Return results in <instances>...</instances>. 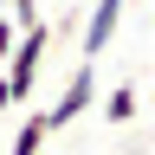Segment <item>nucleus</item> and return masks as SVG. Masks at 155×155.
<instances>
[{
    "label": "nucleus",
    "mask_w": 155,
    "mask_h": 155,
    "mask_svg": "<svg viewBox=\"0 0 155 155\" xmlns=\"http://www.w3.org/2000/svg\"><path fill=\"white\" fill-rule=\"evenodd\" d=\"M45 45H52V26L45 19H32V26H19L7 65H0V84H7V104H26L39 91V71H45Z\"/></svg>",
    "instance_id": "obj_1"
},
{
    "label": "nucleus",
    "mask_w": 155,
    "mask_h": 155,
    "mask_svg": "<svg viewBox=\"0 0 155 155\" xmlns=\"http://www.w3.org/2000/svg\"><path fill=\"white\" fill-rule=\"evenodd\" d=\"M0 13H7V0H0Z\"/></svg>",
    "instance_id": "obj_8"
},
{
    "label": "nucleus",
    "mask_w": 155,
    "mask_h": 155,
    "mask_svg": "<svg viewBox=\"0 0 155 155\" xmlns=\"http://www.w3.org/2000/svg\"><path fill=\"white\" fill-rule=\"evenodd\" d=\"M123 7H129V0H97V7H91V19H84V58H91V65H97V58H104V52L116 45Z\"/></svg>",
    "instance_id": "obj_3"
},
{
    "label": "nucleus",
    "mask_w": 155,
    "mask_h": 155,
    "mask_svg": "<svg viewBox=\"0 0 155 155\" xmlns=\"http://www.w3.org/2000/svg\"><path fill=\"white\" fill-rule=\"evenodd\" d=\"M91 104H97V65H91V58H78L71 78H65V91H58V104H45V129H52V136L71 129Z\"/></svg>",
    "instance_id": "obj_2"
},
{
    "label": "nucleus",
    "mask_w": 155,
    "mask_h": 155,
    "mask_svg": "<svg viewBox=\"0 0 155 155\" xmlns=\"http://www.w3.org/2000/svg\"><path fill=\"white\" fill-rule=\"evenodd\" d=\"M0 110H13V104H7V84H0Z\"/></svg>",
    "instance_id": "obj_7"
},
{
    "label": "nucleus",
    "mask_w": 155,
    "mask_h": 155,
    "mask_svg": "<svg viewBox=\"0 0 155 155\" xmlns=\"http://www.w3.org/2000/svg\"><path fill=\"white\" fill-rule=\"evenodd\" d=\"M13 39H19V26H13L7 13H0V65H7V52H13Z\"/></svg>",
    "instance_id": "obj_6"
},
{
    "label": "nucleus",
    "mask_w": 155,
    "mask_h": 155,
    "mask_svg": "<svg viewBox=\"0 0 155 155\" xmlns=\"http://www.w3.org/2000/svg\"><path fill=\"white\" fill-rule=\"evenodd\" d=\"M45 142H52V129H45V110H32L26 123H19V136H13V155H45Z\"/></svg>",
    "instance_id": "obj_4"
},
{
    "label": "nucleus",
    "mask_w": 155,
    "mask_h": 155,
    "mask_svg": "<svg viewBox=\"0 0 155 155\" xmlns=\"http://www.w3.org/2000/svg\"><path fill=\"white\" fill-rule=\"evenodd\" d=\"M136 110H142V91L136 84H116L104 97V123H136Z\"/></svg>",
    "instance_id": "obj_5"
}]
</instances>
